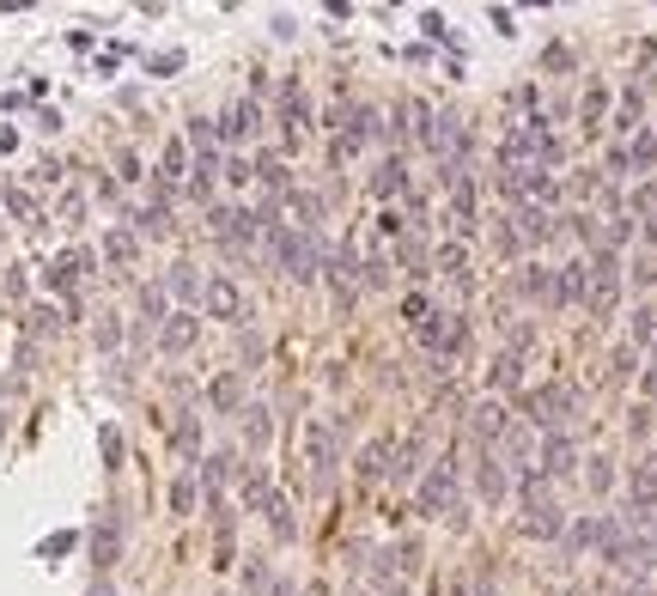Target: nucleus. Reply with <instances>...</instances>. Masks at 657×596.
I'll return each mask as SVG.
<instances>
[{
	"label": "nucleus",
	"mask_w": 657,
	"mask_h": 596,
	"mask_svg": "<svg viewBox=\"0 0 657 596\" xmlns=\"http://www.w3.org/2000/svg\"><path fill=\"white\" fill-rule=\"evenodd\" d=\"M524 414H530V426H542V432H566V426L584 414V396H578L572 384H542V390L524 396Z\"/></svg>",
	"instance_id": "nucleus-1"
},
{
	"label": "nucleus",
	"mask_w": 657,
	"mask_h": 596,
	"mask_svg": "<svg viewBox=\"0 0 657 596\" xmlns=\"http://www.w3.org/2000/svg\"><path fill=\"white\" fill-rule=\"evenodd\" d=\"M268 256H274V268L286 274V280H317V238H305V232H292V226H274L268 232Z\"/></svg>",
	"instance_id": "nucleus-2"
},
{
	"label": "nucleus",
	"mask_w": 657,
	"mask_h": 596,
	"mask_svg": "<svg viewBox=\"0 0 657 596\" xmlns=\"http://www.w3.org/2000/svg\"><path fill=\"white\" fill-rule=\"evenodd\" d=\"M414 505H420V517H445V511H457V463L445 457V463H432L420 481H414Z\"/></svg>",
	"instance_id": "nucleus-3"
},
{
	"label": "nucleus",
	"mask_w": 657,
	"mask_h": 596,
	"mask_svg": "<svg viewBox=\"0 0 657 596\" xmlns=\"http://www.w3.org/2000/svg\"><path fill=\"white\" fill-rule=\"evenodd\" d=\"M305 457H311V481H317V487H329V481H335V469H341V426L311 420V432H305Z\"/></svg>",
	"instance_id": "nucleus-4"
},
{
	"label": "nucleus",
	"mask_w": 657,
	"mask_h": 596,
	"mask_svg": "<svg viewBox=\"0 0 657 596\" xmlns=\"http://www.w3.org/2000/svg\"><path fill=\"white\" fill-rule=\"evenodd\" d=\"M560 226H554V213L548 207H536V201H518V207H511V238H518V244H548Z\"/></svg>",
	"instance_id": "nucleus-5"
},
{
	"label": "nucleus",
	"mask_w": 657,
	"mask_h": 596,
	"mask_svg": "<svg viewBox=\"0 0 657 596\" xmlns=\"http://www.w3.org/2000/svg\"><path fill=\"white\" fill-rule=\"evenodd\" d=\"M536 469H542L548 481L572 475V469H578V438H572V432H548V438H542V457H536Z\"/></svg>",
	"instance_id": "nucleus-6"
},
{
	"label": "nucleus",
	"mask_w": 657,
	"mask_h": 596,
	"mask_svg": "<svg viewBox=\"0 0 657 596\" xmlns=\"http://www.w3.org/2000/svg\"><path fill=\"white\" fill-rule=\"evenodd\" d=\"M475 499H481L487 511H499V505L511 499V469H505L499 457H481V463H475Z\"/></svg>",
	"instance_id": "nucleus-7"
},
{
	"label": "nucleus",
	"mask_w": 657,
	"mask_h": 596,
	"mask_svg": "<svg viewBox=\"0 0 657 596\" xmlns=\"http://www.w3.org/2000/svg\"><path fill=\"white\" fill-rule=\"evenodd\" d=\"M530 542H560L566 536V511L554 505V499H542V505H524V524H518Z\"/></svg>",
	"instance_id": "nucleus-8"
},
{
	"label": "nucleus",
	"mask_w": 657,
	"mask_h": 596,
	"mask_svg": "<svg viewBox=\"0 0 657 596\" xmlns=\"http://www.w3.org/2000/svg\"><path fill=\"white\" fill-rule=\"evenodd\" d=\"M584 298H591V262H566V268H554L548 305H584Z\"/></svg>",
	"instance_id": "nucleus-9"
},
{
	"label": "nucleus",
	"mask_w": 657,
	"mask_h": 596,
	"mask_svg": "<svg viewBox=\"0 0 657 596\" xmlns=\"http://www.w3.org/2000/svg\"><path fill=\"white\" fill-rule=\"evenodd\" d=\"M201 305H207V317H219V323H244V292H238L232 280H207Z\"/></svg>",
	"instance_id": "nucleus-10"
},
{
	"label": "nucleus",
	"mask_w": 657,
	"mask_h": 596,
	"mask_svg": "<svg viewBox=\"0 0 657 596\" xmlns=\"http://www.w3.org/2000/svg\"><path fill=\"white\" fill-rule=\"evenodd\" d=\"M505 426H511V414H505V402H499V396H487V402H475V408H469V432H475L481 444H499V438H505Z\"/></svg>",
	"instance_id": "nucleus-11"
},
{
	"label": "nucleus",
	"mask_w": 657,
	"mask_h": 596,
	"mask_svg": "<svg viewBox=\"0 0 657 596\" xmlns=\"http://www.w3.org/2000/svg\"><path fill=\"white\" fill-rule=\"evenodd\" d=\"M426 475V451H420V438H408V444H396V451H390V487H414Z\"/></svg>",
	"instance_id": "nucleus-12"
},
{
	"label": "nucleus",
	"mask_w": 657,
	"mask_h": 596,
	"mask_svg": "<svg viewBox=\"0 0 657 596\" xmlns=\"http://www.w3.org/2000/svg\"><path fill=\"white\" fill-rule=\"evenodd\" d=\"M256 128H262V104L256 98H238L226 116H219V134H226V140H250Z\"/></svg>",
	"instance_id": "nucleus-13"
},
{
	"label": "nucleus",
	"mask_w": 657,
	"mask_h": 596,
	"mask_svg": "<svg viewBox=\"0 0 657 596\" xmlns=\"http://www.w3.org/2000/svg\"><path fill=\"white\" fill-rule=\"evenodd\" d=\"M195 335H201V323H195L189 311H171V317L159 323V347H165V353H189Z\"/></svg>",
	"instance_id": "nucleus-14"
},
{
	"label": "nucleus",
	"mask_w": 657,
	"mask_h": 596,
	"mask_svg": "<svg viewBox=\"0 0 657 596\" xmlns=\"http://www.w3.org/2000/svg\"><path fill=\"white\" fill-rule=\"evenodd\" d=\"M207 402H213V414H244V378L238 371H219L207 384Z\"/></svg>",
	"instance_id": "nucleus-15"
},
{
	"label": "nucleus",
	"mask_w": 657,
	"mask_h": 596,
	"mask_svg": "<svg viewBox=\"0 0 657 596\" xmlns=\"http://www.w3.org/2000/svg\"><path fill=\"white\" fill-rule=\"evenodd\" d=\"M627 499L657 511V457H639V463H633V475H627Z\"/></svg>",
	"instance_id": "nucleus-16"
},
{
	"label": "nucleus",
	"mask_w": 657,
	"mask_h": 596,
	"mask_svg": "<svg viewBox=\"0 0 657 596\" xmlns=\"http://www.w3.org/2000/svg\"><path fill=\"white\" fill-rule=\"evenodd\" d=\"M244 438H250V451H268V444H274V408L244 402Z\"/></svg>",
	"instance_id": "nucleus-17"
},
{
	"label": "nucleus",
	"mask_w": 657,
	"mask_h": 596,
	"mask_svg": "<svg viewBox=\"0 0 657 596\" xmlns=\"http://www.w3.org/2000/svg\"><path fill=\"white\" fill-rule=\"evenodd\" d=\"M207 292V280L195 274V262H171V274H165V298H183V305H189V298H201Z\"/></svg>",
	"instance_id": "nucleus-18"
},
{
	"label": "nucleus",
	"mask_w": 657,
	"mask_h": 596,
	"mask_svg": "<svg viewBox=\"0 0 657 596\" xmlns=\"http://www.w3.org/2000/svg\"><path fill=\"white\" fill-rule=\"evenodd\" d=\"M250 171L262 177V189H268V201H280V195H292V171H286V159H274V153H268V159H256Z\"/></svg>",
	"instance_id": "nucleus-19"
},
{
	"label": "nucleus",
	"mask_w": 657,
	"mask_h": 596,
	"mask_svg": "<svg viewBox=\"0 0 657 596\" xmlns=\"http://www.w3.org/2000/svg\"><path fill=\"white\" fill-rule=\"evenodd\" d=\"M262 517H268V536H274V542H299V517H292V505H286L280 493L268 499V511H262Z\"/></svg>",
	"instance_id": "nucleus-20"
},
{
	"label": "nucleus",
	"mask_w": 657,
	"mask_h": 596,
	"mask_svg": "<svg viewBox=\"0 0 657 596\" xmlns=\"http://www.w3.org/2000/svg\"><path fill=\"white\" fill-rule=\"evenodd\" d=\"M432 268H438V274H451V280H463V274H469V244H463V238L438 244V250H432Z\"/></svg>",
	"instance_id": "nucleus-21"
},
{
	"label": "nucleus",
	"mask_w": 657,
	"mask_h": 596,
	"mask_svg": "<svg viewBox=\"0 0 657 596\" xmlns=\"http://www.w3.org/2000/svg\"><path fill=\"white\" fill-rule=\"evenodd\" d=\"M353 469H359L365 481H384V475H390V444H384V438H372V444H365V451L353 457Z\"/></svg>",
	"instance_id": "nucleus-22"
},
{
	"label": "nucleus",
	"mask_w": 657,
	"mask_h": 596,
	"mask_svg": "<svg viewBox=\"0 0 657 596\" xmlns=\"http://www.w3.org/2000/svg\"><path fill=\"white\" fill-rule=\"evenodd\" d=\"M280 122H286V134H305L311 104H305V92H299V86H286V92H280Z\"/></svg>",
	"instance_id": "nucleus-23"
},
{
	"label": "nucleus",
	"mask_w": 657,
	"mask_h": 596,
	"mask_svg": "<svg viewBox=\"0 0 657 596\" xmlns=\"http://www.w3.org/2000/svg\"><path fill=\"white\" fill-rule=\"evenodd\" d=\"M487 384H493V390H518V384H524V353H499L493 371H487Z\"/></svg>",
	"instance_id": "nucleus-24"
},
{
	"label": "nucleus",
	"mask_w": 657,
	"mask_h": 596,
	"mask_svg": "<svg viewBox=\"0 0 657 596\" xmlns=\"http://www.w3.org/2000/svg\"><path fill=\"white\" fill-rule=\"evenodd\" d=\"M402 189H408V165H402V159H384V165L372 171V195L390 201V195H402Z\"/></svg>",
	"instance_id": "nucleus-25"
},
{
	"label": "nucleus",
	"mask_w": 657,
	"mask_h": 596,
	"mask_svg": "<svg viewBox=\"0 0 657 596\" xmlns=\"http://www.w3.org/2000/svg\"><path fill=\"white\" fill-rule=\"evenodd\" d=\"M171 444H177V457H183V463H201V420H195V414H183V420H177V432H171Z\"/></svg>",
	"instance_id": "nucleus-26"
},
{
	"label": "nucleus",
	"mask_w": 657,
	"mask_h": 596,
	"mask_svg": "<svg viewBox=\"0 0 657 596\" xmlns=\"http://www.w3.org/2000/svg\"><path fill=\"white\" fill-rule=\"evenodd\" d=\"M116 554H122V536H116V524H98V530H92V566L104 572V566H116Z\"/></svg>",
	"instance_id": "nucleus-27"
},
{
	"label": "nucleus",
	"mask_w": 657,
	"mask_h": 596,
	"mask_svg": "<svg viewBox=\"0 0 657 596\" xmlns=\"http://www.w3.org/2000/svg\"><path fill=\"white\" fill-rule=\"evenodd\" d=\"M469 226H475V189H469V183H457V189H451V232L463 238Z\"/></svg>",
	"instance_id": "nucleus-28"
},
{
	"label": "nucleus",
	"mask_w": 657,
	"mask_h": 596,
	"mask_svg": "<svg viewBox=\"0 0 657 596\" xmlns=\"http://www.w3.org/2000/svg\"><path fill=\"white\" fill-rule=\"evenodd\" d=\"M201 481H207V493L219 499V487L232 481V451H213V457H201Z\"/></svg>",
	"instance_id": "nucleus-29"
},
{
	"label": "nucleus",
	"mask_w": 657,
	"mask_h": 596,
	"mask_svg": "<svg viewBox=\"0 0 657 596\" xmlns=\"http://www.w3.org/2000/svg\"><path fill=\"white\" fill-rule=\"evenodd\" d=\"M518 292H524V298H548V292H554V268H542V262H524V274H518Z\"/></svg>",
	"instance_id": "nucleus-30"
},
{
	"label": "nucleus",
	"mask_w": 657,
	"mask_h": 596,
	"mask_svg": "<svg viewBox=\"0 0 657 596\" xmlns=\"http://www.w3.org/2000/svg\"><path fill=\"white\" fill-rule=\"evenodd\" d=\"M268 499H274V481H268V469L256 463V469L244 475V505H250V511H268Z\"/></svg>",
	"instance_id": "nucleus-31"
},
{
	"label": "nucleus",
	"mask_w": 657,
	"mask_h": 596,
	"mask_svg": "<svg viewBox=\"0 0 657 596\" xmlns=\"http://www.w3.org/2000/svg\"><path fill=\"white\" fill-rule=\"evenodd\" d=\"M566 554H591L597 548V517H578V524H566Z\"/></svg>",
	"instance_id": "nucleus-32"
},
{
	"label": "nucleus",
	"mask_w": 657,
	"mask_h": 596,
	"mask_svg": "<svg viewBox=\"0 0 657 596\" xmlns=\"http://www.w3.org/2000/svg\"><path fill=\"white\" fill-rule=\"evenodd\" d=\"M627 335H633V347H651V341H657V305H639V311L627 317Z\"/></svg>",
	"instance_id": "nucleus-33"
},
{
	"label": "nucleus",
	"mask_w": 657,
	"mask_h": 596,
	"mask_svg": "<svg viewBox=\"0 0 657 596\" xmlns=\"http://www.w3.org/2000/svg\"><path fill=\"white\" fill-rule=\"evenodd\" d=\"M165 317H171L165 286H140V323H165Z\"/></svg>",
	"instance_id": "nucleus-34"
},
{
	"label": "nucleus",
	"mask_w": 657,
	"mask_h": 596,
	"mask_svg": "<svg viewBox=\"0 0 657 596\" xmlns=\"http://www.w3.org/2000/svg\"><path fill=\"white\" fill-rule=\"evenodd\" d=\"M317 213H323V201L299 189V195H292V219H299V226H292V232H305V238H311V232H317Z\"/></svg>",
	"instance_id": "nucleus-35"
},
{
	"label": "nucleus",
	"mask_w": 657,
	"mask_h": 596,
	"mask_svg": "<svg viewBox=\"0 0 657 596\" xmlns=\"http://www.w3.org/2000/svg\"><path fill=\"white\" fill-rule=\"evenodd\" d=\"M390 268H396V262L372 250V256H365V262H359V286H372V292H378V286H390Z\"/></svg>",
	"instance_id": "nucleus-36"
},
{
	"label": "nucleus",
	"mask_w": 657,
	"mask_h": 596,
	"mask_svg": "<svg viewBox=\"0 0 657 596\" xmlns=\"http://www.w3.org/2000/svg\"><path fill=\"white\" fill-rule=\"evenodd\" d=\"M627 165H633V177H645V171L657 165V134H639V140L627 146Z\"/></svg>",
	"instance_id": "nucleus-37"
},
{
	"label": "nucleus",
	"mask_w": 657,
	"mask_h": 596,
	"mask_svg": "<svg viewBox=\"0 0 657 596\" xmlns=\"http://www.w3.org/2000/svg\"><path fill=\"white\" fill-rule=\"evenodd\" d=\"M183 171H189V153H183V140H171L165 146V165H159V183L171 189V183H183Z\"/></svg>",
	"instance_id": "nucleus-38"
},
{
	"label": "nucleus",
	"mask_w": 657,
	"mask_h": 596,
	"mask_svg": "<svg viewBox=\"0 0 657 596\" xmlns=\"http://www.w3.org/2000/svg\"><path fill=\"white\" fill-rule=\"evenodd\" d=\"M134 226H140L146 238H165V232H171V213H165V201H153L146 213H134Z\"/></svg>",
	"instance_id": "nucleus-39"
},
{
	"label": "nucleus",
	"mask_w": 657,
	"mask_h": 596,
	"mask_svg": "<svg viewBox=\"0 0 657 596\" xmlns=\"http://www.w3.org/2000/svg\"><path fill=\"white\" fill-rule=\"evenodd\" d=\"M584 463H591V469H584V487H591V493H609L615 487V463L609 457H584Z\"/></svg>",
	"instance_id": "nucleus-40"
},
{
	"label": "nucleus",
	"mask_w": 657,
	"mask_h": 596,
	"mask_svg": "<svg viewBox=\"0 0 657 596\" xmlns=\"http://www.w3.org/2000/svg\"><path fill=\"white\" fill-rule=\"evenodd\" d=\"M639 104H645V98H639V86H627V92H621V116H615V134H633V128H639Z\"/></svg>",
	"instance_id": "nucleus-41"
},
{
	"label": "nucleus",
	"mask_w": 657,
	"mask_h": 596,
	"mask_svg": "<svg viewBox=\"0 0 657 596\" xmlns=\"http://www.w3.org/2000/svg\"><path fill=\"white\" fill-rule=\"evenodd\" d=\"M171 511H177V517H189V511H195V475H189V469L171 481Z\"/></svg>",
	"instance_id": "nucleus-42"
},
{
	"label": "nucleus",
	"mask_w": 657,
	"mask_h": 596,
	"mask_svg": "<svg viewBox=\"0 0 657 596\" xmlns=\"http://www.w3.org/2000/svg\"><path fill=\"white\" fill-rule=\"evenodd\" d=\"M104 262H116V268L134 262V232H110V238H104Z\"/></svg>",
	"instance_id": "nucleus-43"
},
{
	"label": "nucleus",
	"mask_w": 657,
	"mask_h": 596,
	"mask_svg": "<svg viewBox=\"0 0 657 596\" xmlns=\"http://www.w3.org/2000/svg\"><path fill=\"white\" fill-rule=\"evenodd\" d=\"M268 584H274V572H268L262 560H250V566H244V590H250V596H268Z\"/></svg>",
	"instance_id": "nucleus-44"
},
{
	"label": "nucleus",
	"mask_w": 657,
	"mask_h": 596,
	"mask_svg": "<svg viewBox=\"0 0 657 596\" xmlns=\"http://www.w3.org/2000/svg\"><path fill=\"white\" fill-rule=\"evenodd\" d=\"M402 317H408V323L420 329V323L432 317V298H426V292H408V298H402Z\"/></svg>",
	"instance_id": "nucleus-45"
},
{
	"label": "nucleus",
	"mask_w": 657,
	"mask_h": 596,
	"mask_svg": "<svg viewBox=\"0 0 657 596\" xmlns=\"http://www.w3.org/2000/svg\"><path fill=\"white\" fill-rule=\"evenodd\" d=\"M92 335H98V347H104V353H116V347H122V323H116V317H98V329H92Z\"/></svg>",
	"instance_id": "nucleus-46"
},
{
	"label": "nucleus",
	"mask_w": 657,
	"mask_h": 596,
	"mask_svg": "<svg viewBox=\"0 0 657 596\" xmlns=\"http://www.w3.org/2000/svg\"><path fill=\"white\" fill-rule=\"evenodd\" d=\"M98 444H104V463H110V469H122V432H116V426H104V438H98Z\"/></svg>",
	"instance_id": "nucleus-47"
},
{
	"label": "nucleus",
	"mask_w": 657,
	"mask_h": 596,
	"mask_svg": "<svg viewBox=\"0 0 657 596\" xmlns=\"http://www.w3.org/2000/svg\"><path fill=\"white\" fill-rule=\"evenodd\" d=\"M73 542H80V536H73V530H61V536H49V542H43L37 554H43V560H61V554L73 548Z\"/></svg>",
	"instance_id": "nucleus-48"
},
{
	"label": "nucleus",
	"mask_w": 657,
	"mask_h": 596,
	"mask_svg": "<svg viewBox=\"0 0 657 596\" xmlns=\"http://www.w3.org/2000/svg\"><path fill=\"white\" fill-rule=\"evenodd\" d=\"M609 177L621 183V177H633V165H627V146H609Z\"/></svg>",
	"instance_id": "nucleus-49"
},
{
	"label": "nucleus",
	"mask_w": 657,
	"mask_h": 596,
	"mask_svg": "<svg viewBox=\"0 0 657 596\" xmlns=\"http://www.w3.org/2000/svg\"><path fill=\"white\" fill-rule=\"evenodd\" d=\"M7 213H19V219H37V213H31V195H25V189H7Z\"/></svg>",
	"instance_id": "nucleus-50"
},
{
	"label": "nucleus",
	"mask_w": 657,
	"mask_h": 596,
	"mask_svg": "<svg viewBox=\"0 0 657 596\" xmlns=\"http://www.w3.org/2000/svg\"><path fill=\"white\" fill-rule=\"evenodd\" d=\"M633 280H639V286H651V280H657V262H651V256H639V262H633Z\"/></svg>",
	"instance_id": "nucleus-51"
},
{
	"label": "nucleus",
	"mask_w": 657,
	"mask_h": 596,
	"mask_svg": "<svg viewBox=\"0 0 657 596\" xmlns=\"http://www.w3.org/2000/svg\"><path fill=\"white\" fill-rule=\"evenodd\" d=\"M584 116H591V122L603 116V86H591V92H584Z\"/></svg>",
	"instance_id": "nucleus-52"
},
{
	"label": "nucleus",
	"mask_w": 657,
	"mask_h": 596,
	"mask_svg": "<svg viewBox=\"0 0 657 596\" xmlns=\"http://www.w3.org/2000/svg\"><path fill=\"white\" fill-rule=\"evenodd\" d=\"M487 19H493V31H499V37H511V31H518V25H511V13H505V7H493Z\"/></svg>",
	"instance_id": "nucleus-53"
},
{
	"label": "nucleus",
	"mask_w": 657,
	"mask_h": 596,
	"mask_svg": "<svg viewBox=\"0 0 657 596\" xmlns=\"http://www.w3.org/2000/svg\"><path fill=\"white\" fill-rule=\"evenodd\" d=\"M639 384H645V396H657V365H645V378H639Z\"/></svg>",
	"instance_id": "nucleus-54"
},
{
	"label": "nucleus",
	"mask_w": 657,
	"mask_h": 596,
	"mask_svg": "<svg viewBox=\"0 0 657 596\" xmlns=\"http://www.w3.org/2000/svg\"><path fill=\"white\" fill-rule=\"evenodd\" d=\"M268 596H299V590H292L286 578H274V584H268Z\"/></svg>",
	"instance_id": "nucleus-55"
},
{
	"label": "nucleus",
	"mask_w": 657,
	"mask_h": 596,
	"mask_svg": "<svg viewBox=\"0 0 657 596\" xmlns=\"http://www.w3.org/2000/svg\"><path fill=\"white\" fill-rule=\"evenodd\" d=\"M86 596H116V584H110V578H98V584H92Z\"/></svg>",
	"instance_id": "nucleus-56"
},
{
	"label": "nucleus",
	"mask_w": 657,
	"mask_h": 596,
	"mask_svg": "<svg viewBox=\"0 0 657 596\" xmlns=\"http://www.w3.org/2000/svg\"><path fill=\"white\" fill-rule=\"evenodd\" d=\"M378 596H414V590H408V584H402V578H396V584H384V590H378Z\"/></svg>",
	"instance_id": "nucleus-57"
},
{
	"label": "nucleus",
	"mask_w": 657,
	"mask_h": 596,
	"mask_svg": "<svg viewBox=\"0 0 657 596\" xmlns=\"http://www.w3.org/2000/svg\"><path fill=\"white\" fill-rule=\"evenodd\" d=\"M475 596H493V578H487V572L475 578Z\"/></svg>",
	"instance_id": "nucleus-58"
},
{
	"label": "nucleus",
	"mask_w": 657,
	"mask_h": 596,
	"mask_svg": "<svg viewBox=\"0 0 657 596\" xmlns=\"http://www.w3.org/2000/svg\"><path fill=\"white\" fill-rule=\"evenodd\" d=\"M651 365H657V341H651Z\"/></svg>",
	"instance_id": "nucleus-59"
}]
</instances>
